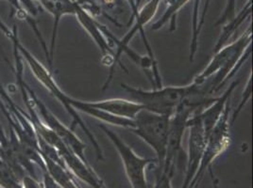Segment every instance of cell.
I'll return each mask as SVG.
<instances>
[{
	"mask_svg": "<svg viewBox=\"0 0 253 188\" xmlns=\"http://www.w3.org/2000/svg\"><path fill=\"white\" fill-rule=\"evenodd\" d=\"M160 1L161 0H149L148 3L143 7V9L140 11H138L137 17L134 19L135 20V24L134 26L131 28V30L129 31L126 33V35L120 39V40H116V38H114V36H112V34H110L109 31L103 28L104 31L106 32V34H108V36L111 38L108 40L110 42H115V44L117 46V51L116 53V63H120L121 67L126 71V68L124 67V65H122V63L120 62V56L123 54V53H126L129 58H131L135 63L139 64L141 67L143 66V64L145 63V57H140L138 56L137 54L133 52L131 49L128 48V43L132 40V38L135 36V34L139 32L142 36V39H143V42L146 45V48L148 50V58L151 60V62L154 63V64H157L156 62V59L154 57V53L151 49V46L149 44V42L148 41V38L146 36V32L144 31V26L147 25L148 22L150 21L154 15L156 14V12L158 11L159 5H160Z\"/></svg>",
	"mask_w": 253,
	"mask_h": 188,
	"instance_id": "obj_5",
	"label": "cell"
},
{
	"mask_svg": "<svg viewBox=\"0 0 253 188\" xmlns=\"http://www.w3.org/2000/svg\"><path fill=\"white\" fill-rule=\"evenodd\" d=\"M133 123V128L129 131L151 147L157 155L160 166L163 167L167 154L170 117L142 109L134 118Z\"/></svg>",
	"mask_w": 253,
	"mask_h": 188,
	"instance_id": "obj_3",
	"label": "cell"
},
{
	"mask_svg": "<svg viewBox=\"0 0 253 188\" xmlns=\"http://www.w3.org/2000/svg\"><path fill=\"white\" fill-rule=\"evenodd\" d=\"M231 105H227L223 114L215 126L206 136V144L204 154L201 159V166L197 172L196 181L199 176L203 174L205 169L209 167L212 161L219 157L231 144Z\"/></svg>",
	"mask_w": 253,
	"mask_h": 188,
	"instance_id": "obj_7",
	"label": "cell"
},
{
	"mask_svg": "<svg viewBox=\"0 0 253 188\" xmlns=\"http://www.w3.org/2000/svg\"><path fill=\"white\" fill-rule=\"evenodd\" d=\"M126 2L128 3L129 5V8L131 10V17H130V20H129V24H131L133 20L137 17L138 15V6L136 4V0H126Z\"/></svg>",
	"mask_w": 253,
	"mask_h": 188,
	"instance_id": "obj_17",
	"label": "cell"
},
{
	"mask_svg": "<svg viewBox=\"0 0 253 188\" xmlns=\"http://www.w3.org/2000/svg\"><path fill=\"white\" fill-rule=\"evenodd\" d=\"M98 127L104 132L106 136L109 137V139L114 144V146L116 147L119 157H121L126 170V176L128 178L132 188H148L146 181L145 169L148 164L154 163V160L138 157L133 152V150L125 141H123V139H121L114 131L108 128V126L105 125H99Z\"/></svg>",
	"mask_w": 253,
	"mask_h": 188,
	"instance_id": "obj_6",
	"label": "cell"
},
{
	"mask_svg": "<svg viewBox=\"0 0 253 188\" xmlns=\"http://www.w3.org/2000/svg\"><path fill=\"white\" fill-rule=\"evenodd\" d=\"M121 88L129 95L131 101L142 105L144 109L169 117L173 115L188 98H210L204 94L201 86L193 82L186 86L161 87L151 91H145L125 83H121Z\"/></svg>",
	"mask_w": 253,
	"mask_h": 188,
	"instance_id": "obj_2",
	"label": "cell"
},
{
	"mask_svg": "<svg viewBox=\"0 0 253 188\" xmlns=\"http://www.w3.org/2000/svg\"><path fill=\"white\" fill-rule=\"evenodd\" d=\"M187 128H189L188 139V167L187 175L183 188H188L191 180L197 174L201 166V159L204 154L206 144V135L201 123L199 112L195 113L187 121Z\"/></svg>",
	"mask_w": 253,
	"mask_h": 188,
	"instance_id": "obj_9",
	"label": "cell"
},
{
	"mask_svg": "<svg viewBox=\"0 0 253 188\" xmlns=\"http://www.w3.org/2000/svg\"><path fill=\"white\" fill-rule=\"evenodd\" d=\"M86 104L98 110H101L110 115L119 118H125L127 120H134L139 111L144 109L143 106L137 103L121 98L107 99L96 102H86Z\"/></svg>",
	"mask_w": 253,
	"mask_h": 188,
	"instance_id": "obj_11",
	"label": "cell"
},
{
	"mask_svg": "<svg viewBox=\"0 0 253 188\" xmlns=\"http://www.w3.org/2000/svg\"><path fill=\"white\" fill-rule=\"evenodd\" d=\"M75 15L77 16L78 21L80 22V24L84 29L85 31L90 35V37L94 40L95 44L99 48L100 52L102 54V57H103L102 63L107 66L111 67L110 74L108 75L107 80L103 86V91H104L108 88L111 81L113 80V76L115 73L114 71H115L116 63H117L116 61V52L112 48L110 41L106 39L104 33L101 31L100 25L97 24L94 20V18L92 17V15L88 12V11L83 6H81L80 3H78L77 1H76Z\"/></svg>",
	"mask_w": 253,
	"mask_h": 188,
	"instance_id": "obj_8",
	"label": "cell"
},
{
	"mask_svg": "<svg viewBox=\"0 0 253 188\" xmlns=\"http://www.w3.org/2000/svg\"><path fill=\"white\" fill-rule=\"evenodd\" d=\"M33 97H34L33 101L37 105L40 115L42 116L43 119L44 125L49 129H51L58 137L63 141V144L71 152H73L77 157H80L83 161H84L85 163H88L85 157L86 144L76 136V134L70 128L66 127L63 123H61L55 116L53 115L52 113L48 110V108H46V106L43 105L39 99H37L34 95Z\"/></svg>",
	"mask_w": 253,
	"mask_h": 188,
	"instance_id": "obj_10",
	"label": "cell"
},
{
	"mask_svg": "<svg viewBox=\"0 0 253 188\" xmlns=\"http://www.w3.org/2000/svg\"><path fill=\"white\" fill-rule=\"evenodd\" d=\"M237 85H238L237 81L232 82L221 96H219L218 98H214V100L210 105H207L205 108H203L199 112V116L201 118L206 136L219 121L226 106L230 103L231 95Z\"/></svg>",
	"mask_w": 253,
	"mask_h": 188,
	"instance_id": "obj_12",
	"label": "cell"
},
{
	"mask_svg": "<svg viewBox=\"0 0 253 188\" xmlns=\"http://www.w3.org/2000/svg\"><path fill=\"white\" fill-rule=\"evenodd\" d=\"M253 42V31L249 28L242 35L230 44L214 53L208 66L195 77L193 83L202 85L207 80L210 94L216 93L248 59Z\"/></svg>",
	"mask_w": 253,
	"mask_h": 188,
	"instance_id": "obj_1",
	"label": "cell"
},
{
	"mask_svg": "<svg viewBox=\"0 0 253 188\" xmlns=\"http://www.w3.org/2000/svg\"><path fill=\"white\" fill-rule=\"evenodd\" d=\"M235 7H236V0H228L224 12L221 17L215 23V26L224 25L225 23H228L233 19L235 16Z\"/></svg>",
	"mask_w": 253,
	"mask_h": 188,
	"instance_id": "obj_16",
	"label": "cell"
},
{
	"mask_svg": "<svg viewBox=\"0 0 253 188\" xmlns=\"http://www.w3.org/2000/svg\"><path fill=\"white\" fill-rule=\"evenodd\" d=\"M19 48L21 50L22 54L24 55L25 59L27 60V62L29 63V65H30V67L32 69V73H34L36 78L63 104L64 108L67 110V112L73 118L72 127L74 128L75 126L79 125L83 129V131L84 132L85 135L89 138V140L91 141L92 145H93L94 149H95L97 159H99V160L102 159L103 158V155H102L101 148L99 146L98 142L96 141V139H95V136L93 135V133L89 130V128L85 125V123L83 121V119L78 114V111L75 110L73 106L70 104L71 97L67 96L66 94L63 93V91L60 89V87L56 83V81L54 80V78H53L51 73H49V71L46 70L42 66V64L39 63L32 56L31 53L27 51L21 45H19Z\"/></svg>",
	"mask_w": 253,
	"mask_h": 188,
	"instance_id": "obj_4",
	"label": "cell"
},
{
	"mask_svg": "<svg viewBox=\"0 0 253 188\" xmlns=\"http://www.w3.org/2000/svg\"><path fill=\"white\" fill-rule=\"evenodd\" d=\"M189 0H171L169 2V8L163 17L153 24L151 31H159L161 30L168 22L170 21V31H173L176 30V17L179 10L188 2Z\"/></svg>",
	"mask_w": 253,
	"mask_h": 188,
	"instance_id": "obj_15",
	"label": "cell"
},
{
	"mask_svg": "<svg viewBox=\"0 0 253 188\" xmlns=\"http://www.w3.org/2000/svg\"><path fill=\"white\" fill-rule=\"evenodd\" d=\"M42 7L48 11L54 18L51 45L49 50V66L52 67L56 39L59 30L61 18L67 14H74L76 11V1L74 0H40Z\"/></svg>",
	"mask_w": 253,
	"mask_h": 188,
	"instance_id": "obj_13",
	"label": "cell"
},
{
	"mask_svg": "<svg viewBox=\"0 0 253 188\" xmlns=\"http://www.w3.org/2000/svg\"><path fill=\"white\" fill-rule=\"evenodd\" d=\"M252 7H253V0H249V2L247 3V5L243 9V11H240L237 16H234V18L231 21L228 22L226 27H224L221 35L214 46L213 52L215 53L216 51H218L219 49H221L223 46H225L226 42L231 39V37L234 34V32L236 31L237 29L242 25L243 22L251 16Z\"/></svg>",
	"mask_w": 253,
	"mask_h": 188,
	"instance_id": "obj_14",
	"label": "cell"
}]
</instances>
